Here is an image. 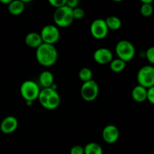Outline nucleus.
<instances>
[{"mask_svg": "<svg viewBox=\"0 0 154 154\" xmlns=\"http://www.w3.org/2000/svg\"><path fill=\"white\" fill-rule=\"evenodd\" d=\"M145 57L148 60L149 63L154 65V46L150 47L145 51Z\"/></svg>", "mask_w": 154, "mask_h": 154, "instance_id": "nucleus-23", "label": "nucleus"}, {"mask_svg": "<svg viewBox=\"0 0 154 154\" xmlns=\"http://www.w3.org/2000/svg\"><path fill=\"white\" fill-rule=\"evenodd\" d=\"M11 0H1V1H0V2L2 3V4L8 5L11 3Z\"/></svg>", "mask_w": 154, "mask_h": 154, "instance_id": "nucleus-28", "label": "nucleus"}, {"mask_svg": "<svg viewBox=\"0 0 154 154\" xmlns=\"http://www.w3.org/2000/svg\"><path fill=\"white\" fill-rule=\"evenodd\" d=\"M147 100L152 105H154V86L147 89Z\"/></svg>", "mask_w": 154, "mask_h": 154, "instance_id": "nucleus-26", "label": "nucleus"}, {"mask_svg": "<svg viewBox=\"0 0 154 154\" xmlns=\"http://www.w3.org/2000/svg\"><path fill=\"white\" fill-rule=\"evenodd\" d=\"M138 85L149 89L154 86V66L151 65L144 66L138 70L137 74Z\"/></svg>", "mask_w": 154, "mask_h": 154, "instance_id": "nucleus-5", "label": "nucleus"}, {"mask_svg": "<svg viewBox=\"0 0 154 154\" xmlns=\"http://www.w3.org/2000/svg\"><path fill=\"white\" fill-rule=\"evenodd\" d=\"M99 95V86L94 80L83 84L81 88V96L87 102H93Z\"/></svg>", "mask_w": 154, "mask_h": 154, "instance_id": "nucleus-8", "label": "nucleus"}, {"mask_svg": "<svg viewBox=\"0 0 154 154\" xmlns=\"http://www.w3.org/2000/svg\"><path fill=\"white\" fill-rule=\"evenodd\" d=\"M25 43L29 48L37 49L43 43V42L39 33L29 32L26 35Z\"/></svg>", "mask_w": 154, "mask_h": 154, "instance_id": "nucleus-13", "label": "nucleus"}, {"mask_svg": "<svg viewBox=\"0 0 154 154\" xmlns=\"http://www.w3.org/2000/svg\"><path fill=\"white\" fill-rule=\"evenodd\" d=\"M38 99L42 106L48 110L57 109L60 104V94L51 87L41 90Z\"/></svg>", "mask_w": 154, "mask_h": 154, "instance_id": "nucleus-2", "label": "nucleus"}, {"mask_svg": "<svg viewBox=\"0 0 154 154\" xmlns=\"http://www.w3.org/2000/svg\"><path fill=\"white\" fill-rule=\"evenodd\" d=\"M126 63L118 58L113 60L110 63V69L113 72H115V73H120L123 72L126 68Z\"/></svg>", "mask_w": 154, "mask_h": 154, "instance_id": "nucleus-19", "label": "nucleus"}, {"mask_svg": "<svg viewBox=\"0 0 154 154\" xmlns=\"http://www.w3.org/2000/svg\"><path fill=\"white\" fill-rule=\"evenodd\" d=\"M84 154H103V150L100 144L96 142H90L86 144Z\"/></svg>", "mask_w": 154, "mask_h": 154, "instance_id": "nucleus-18", "label": "nucleus"}, {"mask_svg": "<svg viewBox=\"0 0 154 154\" xmlns=\"http://www.w3.org/2000/svg\"><path fill=\"white\" fill-rule=\"evenodd\" d=\"M78 76H79L80 80L81 81H83L84 83L87 82V81H90L91 80H93V72L89 68H82L79 71Z\"/></svg>", "mask_w": 154, "mask_h": 154, "instance_id": "nucleus-20", "label": "nucleus"}, {"mask_svg": "<svg viewBox=\"0 0 154 154\" xmlns=\"http://www.w3.org/2000/svg\"><path fill=\"white\" fill-rule=\"evenodd\" d=\"M106 25L109 30H118L120 29L122 25V22L118 17L116 16H110L108 17L105 20Z\"/></svg>", "mask_w": 154, "mask_h": 154, "instance_id": "nucleus-17", "label": "nucleus"}, {"mask_svg": "<svg viewBox=\"0 0 154 154\" xmlns=\"http://www.w3.org/2000/svg\"><path fill=\"white\" fill-rule=\"evenodd\" d=\"M141 3H153V0H141Z\"/></svg>", "mask_w": 154, "mask_h": 154, "instance_id": "nucleus-29", "label": "nucleus"}, {"mask_svg": "<svg viewBox=\"0 0 154 154\" xmlns=\"http://www.w3.org/2000/svg\"><path fill=\"white\" fill-rule=\"evenodd\" d=\"M93 60L98 64H108L113 60V53L108 48H100L93 54Z\"/></svg>", "mask_w": 154, "mask_h": 154, "instance_id": "nucleus-10", "label": "nucleus"}, {"mask_svg": "<svg viewBox=\"0 0 154 154\" xmlns=\"http://www.w3.org/2000/svg\"><path fill=\"white\" fill-rule=\"evenodd\" d=\"M115 52L118 59L125 63L131 61L135 55V48L133 44L127 40L119 41L115 47Z\"/></svg>", "mask_w": 154, "mask_h": 154, "instance_id": "nucleus-4", "label": "nucleus"}, {"mask_svg": "<svg viewBox=\"0 0 154 154\" xmlns=\"http://www.w3.org/2000/svg\"><path fill=\"white\" fill-rule=\"evenodd\" d=\"M39 83L43 88H50L54 84V75L50 71H44L39 75Z\"/></svg>", "mask_w": 154, "mask_h": 154, "instance_id": "nucleus-15", "label": "nucleus"}, {"mask_svg": "<svg viewBox=\"0 0 154 154\" xmlns=\"http://www.w3.org/2000/svg\"><path fill=\"white\" fill-rule=\"evenodd\" d=\"M72 11H73L74 20H81L84 18V15H85V12H84V9L79 7L72 9Z\"/></svg>", "mask_w": 154, "mask_h": 154, "instance_id": "nucleus-22", "label": "nucleus"}, {"mask_svg": "<svg viewBox=\"0 0 154 154\" xmlns=\"http://www.w3.org/2000/svg\"><path fill=\"white\" fill-rule=\"evenodd\" d=\"M70 154H84V147L81 145H75L71 148Z\"/></svg>", "mask_w": 154, "mask_h": 154, "instance_id": "nucleus-25", "label": "nucleus"}, {"mask_svg": "<svg viewBox=\"0 0 154 154\" xmlns=\"http://www.w3.org/2000/svg\"><path fill=\"white\" fill-rule=\"evenodd\" d=\"M108 29L105 20L96 19L92 22L90 25V33L94 38L102 40L108 36Z\"/></svg>", "mask_w": 154, "mask_h": 154, "instance_id": "nucleus-9", "label": "nucleus"}, {"mask_svg": "<svg viewBox=\"0 0 154 154\" xmlns=\"http://www.w3.org/2000/svg\"><path fill=\"white\" fill-rule=\"evenodd\" d=\"M18 127V120L13 116H8L4 118L0 124V130L2 133L8 135L13 133Z\"/></svg>", "mask_w": 154, "mask_h": 154, "instance_id": "nucleus-12", "label": "nucleus"}, {"mask_svg": "<svg viewBox=\"0 0 154 154\" xmlns=\"http://www.w3.org/2000/svg\"><path fill=\"white\" fill-rule=\"evenodd\" d=\"M39 86L33 81H26L21 84L20 92V95L26 102H33L38 99L40 93Z\"/></svg>", "mask_w": 154, "mask_h": 154, "instance_id": "nucleus-6", "label": "nucleus"}, {"mask_svg": "<svg viewBox=\"0 0 154 154\" xmlns=\"http://www.w3.org/2000/svg\"><path fill=\"white\" fill-rule=\"evenodd\" d=\"M78 5H79V1L78 0H68V1L66 0V5L72 9H75L78 8Z\"/></svg>", "mask_w": 154, "mask_h": 154, "instance_id": "nucleus-27", "label": "nucleus"}, {"mask_svg": "<svg viewBox=\"0 0 154 154\" xmlns=\"http://www.w3.org/2000/svg\"><path fill=\"white\" fill-rule=\"evenodd\" d=\"M120 137V131L114 125H107L102 131V138L108 144H114Z\"/></svg>", "mask_w": 154, "mask_h": 154, "instance_id": "nucleus-11", "label": "nucleus"}, {"mask_svg": "<svg viewBox=\"0 0 154 154\" xmlns=\"http://www.w3.org/2000/svg\"><path fill=\"white\" fill-rule=\"evenodd\" d=\"M54 21L57 27L66 28L71 26L74 21L72 9L66 5L56 9L54 14Z\"/></svg>", "mask_w": 154, "mask_h": 154, "instance_id": "nucleus-3", "label": "nucleus"}, {"mask_svg": "<svg viewBox=\"0 0 154 154\" xmlns=\"http://www.w3.org/2000/svg\"><path fill=\"white\" fill-rule=\"evenodd\" d=\"M24 8H25V4L23 2L20 1V0L11 1L10 4L8 5L9 13L14 16L21 14L23 12Z\"/></svg>", "mask_w": 154, "mask_h": 154, "instance_id": "nucleus-16", "label": "nucleus"}, {"mask_svg": "<svg viewBox=\"0 0 154 154\" xmlns=\"http://www.w3.org/2000/svg\"><path fill=\"white\" fill-rule=\"evenodd\" d=\"M40 35L45 44L54 45L60 38V32L55 25H46L41 30Z\"/></svg>", "mask_w": 154, "mask_h": 154, "instance_id": "nucleus-7", "label": "nucleus"}, {"mask_svg": "<svg viewBox=\"0 0 154 154\" xmlns=\"http://www.w3.org/2000/svg\"><path fill=\"white\" fill-rule=\"evenodd\" d=\"M141 15L145 17H149L153 13V7L152 3H142L140 8Z\"/></svg>", "mask_w": 154, "mask_h": 154, "instance_id": "nucleus-21", "label": "nucleus"}, {"mask_svg": "<svg viewBox=\"0 0 154 154\" xmlns=\"http://www.w3.org/2000/svg\"><path fill=\"white\" fill-rule=\"evenodd\" d=\"M35 57L39 64L45 67H50L57 63L58 51L54 45L42 43L36 49Z\"/></svg>", "mask_w": 154, "mask_h": 154, "instance_id": "nucleus-1", "label": "nucleus"}, {"mask_svg": "<svg viewBox=\"0 0 154 154\" xmlns=\"http://www.w3.org/2000/svg\"><path fill=\"white\" fill-rule=\"evenodd\" d=\"M132 97L136 102H144L147 100V89L140 85L135 86L132 90Z\"/></svg>", "mask_w": 154, "mask_h": 154, "instance_id": "nucleus-14", "label": "nucleus"}, {"mask_svg": "<svg viewBox=\"0 0 154 154\" xmlns=\"http://www.w3.org/2000/svg\"><path fill=\"white\" fill-rule=\"evenodd\" d=\"M49 3L52 7L57 9L66 5V0H50Z\"/></svg>", "mask_w": 154, "mask_h": 154, "instance_id": "nucleus-24", "label": "nucleus"}]
</instances>
